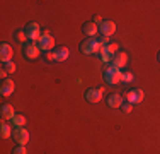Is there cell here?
Here are the masks:
<instances>
[{"label":"cell","mask_w":160,"mask_h":154,"mask_svg":"<svg viewBox=\"0 0 160 154\" xmlns=\"http://www.w3.org/2000/svg\"><path fill=\"white\" fill-rule=\"evenodd\" d=\"M104 80L108 84H111V86H116V84L121 82V75H123V72H121V69L118 67H112V65H109V67L104 69Z\"/></svg>","instance_id":"obj_1"},{"label":"cell","mask_w":160,"mask_h":154,"mask_svg":"<svg viewBox=\"0 0 160 154\" xmlns=\"http://www.w3.org/2000/svg\"><path fill=\"white\" fill-rule=\"evenodd\" d=\"M80 50H82V53H85V55H94V53L101 52V46H99L96 38H87V40H83L82 43H80Z\"/></svg>","instance_id":"obj_2"},{"label":"cell","mask_w":160,"mask_h":154,"mask_svg":"<svg viewBox=\"0 0 160 154\" xmlns=\"http://www.w3.org/2000/svg\"><path fill=\"white\" fill-rule=\"evenodd\" d=\"M38 46H39V50H44V52H49V50H55V38L49 34V31H43V34H41V38L38 40Z\"/></svg>","instance_id":"obj_3"},{"label":"cell","mask_w":160,"mask_h":154,"mask_svg":"<svg viewBox=\"0 0 160 154\" xmlns=\"http://www.w3.org/2000/svg\"><path fill=\"white\" fill-rule=\"evenodd\" d=\"M24 33H26V36H28V40H31V41H38L41 38V34H43L38 22H29V24H26Z\"/></svg>","instance_id":"obj_4"},{"label":"cell","mask_w":160,"mask_h":154,"mask_svg":"<svg viewBox=\"0 0 160 154\" xmlns=\"http://www.w3.org/2000/svg\"><path fill=\"white\" fill-rule=\"evenodd\" d=\"M12 139L19 146H26L29 142V132L24 129V127H16L14 132H12Z\"/></svg>","instance_id":"obj_5"},{"label":"cell","mask_w":160,"mask_h":154,"mask_svg":"<svg viewBox=\"0 0 160 154\" xmlns=\"http://www.w3.org/2000/svg\"><path fill=\"white\" fill-rule=\"evenodd\" d=\"M22 53L26 55V58L34 60L39 55V46H38V43H24L22 45Z\"/></svg>","instance_id":"obj_6"},{"label":"cell","mask_w":160,"mask_h":154,"mask_svg":"<svg viewBox=\"0 0 160 154\" xmlns=\"http://www.w3.org/2000/svg\"><path fill=\"white\" fill-rule=\"evenodd\" d=\"M126 62H128V53L124 52V50H118V52L112 55L111 65H112V67L121 69V67H124V65H126Z\"/></svg>","instance_id":"obj_7"},{"label":"cell","mask_w":160,"mask_h":154,"mask_svg":"<svg viewBox=\"0 0 160 154\" xmlns=\"http://www.w3.org/2000/svg\"><path fill=\"white\" fill-rule=\"evenodd\" d=\"M102 91H104V87H99V89L90 87V89L85 91V99L89 103H99L102 99Z\"/></svg>","instance_id":"obj_8"},{"label":"cell","mask_w":160,"mask_h":154,"mask_svg":"<svg viewBox=\"0 0 160 154\" xmlns=\"http://www.w3.org/2000/svg\"><path fill=\"white\" fill-rule=\"evenodd\" d=\"M126 101L131 105H138L143 101V91L142 89H129L126 92Z\"/></svg>","instance_id":"obj_9"},{"label":"cell","mask_w":160,"mask_h":154,"mask_svg":"<svg viewBox=\"0 0 160 154\" xmlns=\"http://www.w3.org/2000/svg\"><path fill=\"white\" fill-rule=\"evenodd\" d=\"M114 31H116V24H114L112 21H102L101 24H99V33L106 38H109Z\"/></svg>","instance_id":"obj_10"},{"label":"cell","mask_w":160,"mask_h":154,"mask_svg":"<svg viewBox=\"0 0 160 154\" xmlns=\"http://www.w3.org/2000/svg\"><path fill=\"white\" fill-rule=\"evenodd\" d=\"M14 55V50L12 46H10L9 43H2L0 45V58H2V62L5 63V62H12L10 58H12Z\"/></svg>","instance_id":"obj_11"},{"label":"cell","mask_w":160,"mask_h":154,"mask_svg":"<svg viewBox=\"0 0 160 154\" xmlns=\"http://www.w3.org/2000/svg\"><path fill=\"white\" fill-rule=\"evenodd\" d=\"M16 89V84H14L12 79H3L2 84H0V92H2V96H10Z\"/></svg>","instance_id":"obj_12"},{"label":"cell","mask_w":160,"mask_h":154,"mask_svg":"<svg viewBox=\"0 0 160 154\" xmlns=\"http://www.w3.org/2000/svg\"><path fill=\"white\" fill-rule=\"evenodd\" d=\"M68 55H70V52H68L67 46H56V48L53 50L55 62H65V60L68 58Z\"/></svg>","instance_id":"obj_13"},{"label":"cell","mask_w":160,"mask_h":154,"mask_svg":"<svg viewBox=\"0 0 160 154\" xmlns=\"http://www.w3.org/2000/svg\"><path fill=\"white\" fill-rule=\"evenodd\" d=\"M106 103H108V106L111 108H121V105H123V96L118 94V92H112V94L108 96V99H106Z\"/></svg>","instance_id":"obj_14"},{"label":"cell","mask_w":160,"mask_h":154,"mask_svg":"<svg viewBox=\"0 0 160 154\" xmlns=\"http://www.w3.org/2000/svg\"><path fill=\"white\" fill-rule=\"evenodd\" d=\"M82 31H83V33H85L89 38H94V36L99 33V26H97L94 21H89V22H85V24L82 26Z\"/></svg>","instance_id":"obj_15"},{"label":"cell","mask_w":160,"mask_h":154,"mask_svg":"<svg viewBox=\"0 0 160 154\" xmlns=\"http://www.w3.org/2000/svg\"><path fill=\"white\" fill-rule=\"evenodd\" d=\"M0 113H2V120H12V117L16 115L12 105H3L2 110H0Z\"/></svg>","instance_id":"obj_16"},{"label":"cell","mask_w":160,"mask_h":154,"mask_svg":"<svg viewBox=\"0 0 160 154\" xmlns=\"http://www.w3.org/2000/svg\"><path fill=\"white\" fill-rule=\"evenodd\" d=\"M14 72H16V63H14V62H5V63H2V72H0L2 75L14 74Z\"/></svg>","instance_id":"obj_17"},{"label":"cell","mask_w":160,"mask_h":154,"mask_svg":"<svg viewBox=\"0 0 160 154\" xmlns=\"http://www.w3.org/2000/svg\"><path fill=\"white\" fill-rule=\"evenodd\" d=\"M101 60L102 62H111L112 60V55L114 53L111 52V50H109V46H104V48H101Z\"/></svg>","instance_id":"obj_18"},{"label":"cell","mask_w":160,"mask_h":154,"mask_svg":"<svg viewBox=\"0 0 160 154\" xmlns=\"http://www.w3.org/2000/svg\"><path fill=\"white\" fill-rule=\"evenodd\" d=\"M14 130H10V125H7V123H2L0 125V137L2 139H9L10 135H12Z\"/></svg>","instance_id":"obj_19"},{"label":"cell","mask_w":160,"mask_h":154,"mask_svg":"<svg viewBox=\"0 0 160 154\" xmlns=\"http://www.w3.org/2000/svg\"><path fill=\"white\" fill-rule=\"evenodd\" d=\"M10 123H12V127H24L26 125L24 115H14L12 120H10Z\"/></svg>","instance_id":"obj_20"},{"label":"cell","mask_w":160,"mask_h":154,"mask_svg":"<svg viewBox=\"0 0 160 154\" xmlns=\"http://www.w3.org/2000/svg\"><path fill=\"white\" fill-rule=\"evenodd\" d=\"M14 38H16L17 41H21L22 45H24V41L28 40V36H26V33H24V31H16V34H14Z\"/></svg>","instance_id":"obj_21"},{"label":"cell","mask_w":160,"mask_h":154,"mask_svg":"<svg viewBox=\"0 0 160 154\" xmlns=\"http://www.w3.org/2000/svg\"><path fill=\"white\" fill-rule=\"evenodd\" d=\"M97 43L101 48H104V46H108L109 45V38H106V36H101V38H97Z\"/></svg>","instance_id":"obj_22"},{"label":"cell","mask_w":160,"mask_h":154,"mask_svg":"<svg viewBox=\"0 0 160 154\" xmlns=\"http://www.w3.org/2000/svg\"><path fill=\"white\" fill-rule=\"evenodd\" d=\"M12 154H28V151H26V146H17V147H14Z\"/></svg>","instance_id":"obj_23"},{"label":"cell","mask_w":160,"mask_h":154,"mask_svg":"<svg viewBox=\"0 0 160 154\" xmlns=\"http://www.w3.org/2000/svg\"><path fill=\"white\" fill-rule=\"evenodd\" d=\"M131 79H133L131 72H123V75H121V82H129Z\"/></svg>","instance_id":"obj_24"},{"label":"cell","mask_w":160,"mask_h":154,"mask_svg":"<svg viewBox=\"0 0 160 154\" xmlns=\"http://www.w3.org/2000/svg\"><path fill=\"white\" fill-rule=\"evenodd\" d=\"M131 108H133V105H131V103H128V101L121 105V110H123L124 113H129V111H131Z\"/></svg>","instance_id":"obj_25"},{"label":"cell","mask_w":160,"mask_h":154,"mask_svg":"<svg viewBox=\"0 0 160 154\" xmlns=\"http://www.w3.org/2000/svg\"><path fill=\"white\" fill-rule=\"evenodd\" d=\"M157 58H158V62H160V52H158V55H157Z\"/></svg>","instance_id":"obj_26"}]
</instances>
